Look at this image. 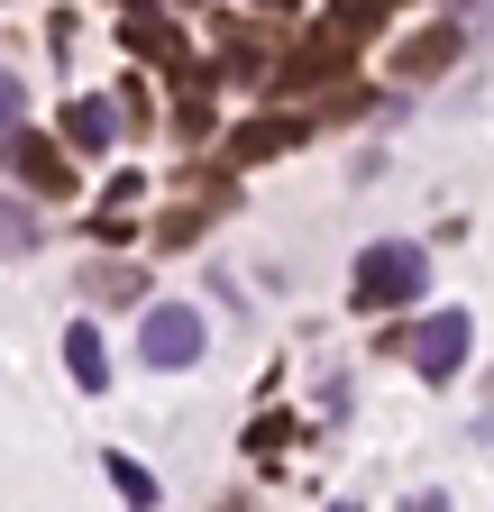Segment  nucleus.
<instances>
[{
	"instance_id": "obj_2",
	"label": "nucleus",
	"mask_w": 494,
	"mask_h": 512,
	"mask_svg": "<svg viewBox=\"0 0 494 512\" xmlns=\"http://www.w3.org/2000/svg\"><path fill=\"white\" fill-rule=\"evenodd\" d=\"M202 339H211V330H202V311H193V302H147V320H138V357L165 366V375H174V366H193Z\"/></svg>"
},
{
	"instance_id": "obj_4",
	"label": "nucleus",
	"mask_w": 494,
	"mask_h": 512,
	"mask_svg": "<svg viewBox=\"0 0 494 512\" xmlns=\"http://www.w3.org/2000/svg\"><path fill=\"white\" fill-rule=\"evenodd\" d=\"M0 156H10V174L37 183L46 202H55V192H74V165L55 156V147H37V138H28V119H19V128H0Z\"/></svg>"
},
{
	"instance_id": "obj_7",
	"label": "nucleus",
	"mask_w": 494,
	"mask_h": 512,
	"mask_svg": "<svg viewBox=\"0 0 494 512\" xmlns=\"http://www.w3.org/2000/svg\"><path fill=\"white\" fill-rule=\"evenodd\" d=\"M293 147V119H257V128H238V156H275Z\"/></svg>"
},
{
	"instance_id": "obj_1",
	"label": "nucleus",
	"mask_w": 494,
	"mask_h": 512,
	"mask_svg": "<svg viewBox=\"0 0 494 512\" xmlns=\"http://www.w3.org/2000/svg\"><path fill=\"white\" fill-rule=\"evenodd\" d=\"M421 284H430V256H421L412 238H376V247L357 256L348 302H357V311H403V302H421Z\"/></svg>"
},
{
	"instance_id": "obj_9",
	"label": "nucleus",
	"mask_w": 494,
	"mask_h": 512,
	"mask_svg": "<svg viewBox=\"0 0 494 512\" xmlns=\"http://www.w3.org/2000/svg\"><path fill=\"white\" fill-rule=\"evenodd\" d=\"M83 293H92V302H129V293H138V275H119V266H92V275H83Z\"/></svg>"
},
{
	"instance_id": "obj_3",
	"label": "nucleus",
	"mask_w": 494,
	"mask_h": 512,
	"mask_svg": "<svg viewBox=\"0 0 494 512\" xmlns=\"http://www.w3.org/2000/svg\"><path fill=\"white\" fill-rule=\"evenodd\" d=\"M467 339H476V330H467V311H430L421 330L403 339V357H412V366H421L430 384H449V375L467 366Z\"/></svg>"
},
{
	"instance_id": "obj_8",
	"label": "nucleus",
	"mask_w": 494,
	"mask_h": 512,
	"mask_svg": "<svg viewBox=\"0 0 494 512\" xmlns=\"http://www.w3.org/2000/svg\"><path fill=\"white\" fill-rule=\"evenodd\" d=\"M110 485H119V494H129V503H156V476H147L138 458H110Z\"/></svg>"
},
{
	"instance_id": "obj_5",
	"label": "nucleus",
	"mask_w": 494,
	"mask_h": 512,
	"mask_svg": "<svg viewBox=\"0 0 494 512\" xmlns=\"http://www.w3.org/2000/svg\"><path fill=\"white\" fill-rule=\"evenodd\" d=\"M65 138H74V156H110L119 147V101H74L65 110Z\"/></svg>"
},
{
	"instance_id": "obj_6",
	"label": "nucleus",
	"mask_w": 494,
	"mask_h": 512,
	"mask_svg": "<svg viewBox=\"0 0 494 512\" xmlns=\"http://www.w3.org/2000/svg\"><path fill=\"white\" fill-rule=\"evenodd\" d=\"M65 375L83 384V394H101V384H110V357H101V330H92V320H74V330H65Z\"/></svg>"
},
{
	"instance_id": "obj_10",
	"label": "nucleus",
	"mask_w": 494,
	"mask_h": 512,
	"mask_svg": "<svg viewBox=\"0 0 494 512\" xmlns=\"http://www.w3.org/2000/svg\"><path fill=\"white\" fill-rule=\"evenodd\" d=\"M19 119H28V83H19V74H0V128H19Z\"/></svg>"
}]
</instances>
